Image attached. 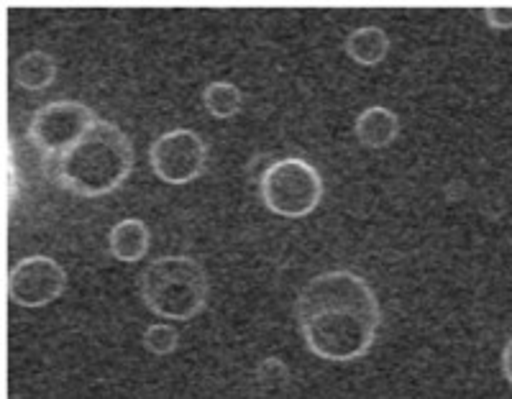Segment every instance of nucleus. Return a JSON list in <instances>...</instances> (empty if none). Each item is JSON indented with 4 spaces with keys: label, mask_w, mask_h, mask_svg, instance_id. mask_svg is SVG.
Masks as SVG:
<instances>
[{
    "label": "nucleus",
    "mask_w": 512,
    "mask_h": 399,
    "mask_svg": "<svg viewBox=\"0 0 512 399\" xmlns=\"http://www.w3.org/2000/svg\"><path fill=\"white\" fill-rule=\"evenodd\" d=\"M203 105L210 116L223 121V118L239 116L241 108H244V93H241L239 85L226 80H216L205 85L203 90Z\"/></svg>",
    "instance_id": "nucleus-12"
},
{
    "label": "nucleus",
    "mask_w": 512,
    "mask_h": 399,
    "mask_svg": "<svg viewBox=\"0 0 512 399\" xmlns=\"http://www.w3.org/2000/svg\"><path fill=\"white\" fill-rule=\"evenodd\" d=\"M502 374H505L507 384L512 387V338L502 348Z\"/></svg>",
    "instance_id": "nucleus-15"
},
{
    "label": "nucleus",
    "mask_w": 512,
    "mask_h": 399,
    "mask_svg": "<svg viewBox=\"0 0 512 399\" xmlns=\"http://www.w3.org/2000/svg\"><path fill=\"white\" fill-rule=\"evenodd\" d=\"M208 292V272L192 256H159L139 274L141 302L162 320L198 318L208 305Z\"/></svg>",
    "instance_id": "nucleus-3"
},
{
    "label": "nucleus",
    "mask_w": 512,
    "mask_h": 399,
    "mask_svg": "<svg viewBox=\"0 0 512 399\" xmlns=\"http://www.w3.org/2000/svg\"><path fill=\"white\" fill-rule=\"evenodd\" d=\"M323 177L300 157H282L269 164L259 177V197L269 213L287 220L308 218L323 200Z\"/></svg>",
    "instance_id": "nucleus-4"
},
{
    "label": "nucleus",
    "mask_w": 512,
    "mask_h": 399,
    "mask_svg": "<svg viewBox=\"0 0 512 399\" xmlns=\"http://www.w3.org/2000/svg\"><path fill=\"white\" fill-rule=\"evenodd\" d=\"M484 21L489 29L510 31L512 29V6H489L484 11Z\"/></svg>",
    "instance_id": "nucleus-14"
},
{
    "label": "nucleus",
    "mask_w": 512,
    "mask_h": 399,
    "mask_svg": "<svg viewBox=\"0 0 512 399\" xmlns=\"http://www.w3.org/2000/svg\"><path fill=\"white\" fill-rule=\"evenodd\" d=\"M344 52L361 67H374L390 54V36L379 26H359L344 41Z\"/></svg>",
    "instance_id": "nucleus-10"
},
{
    "label": "nucleus",
    "mask_w": 512,
    "mask_h": 399,
    "mask_svg": "<svg viewBox=\"0 0 512 399\" xmlns=\"http://www.w3.org/2000/svg\"><path fill=\"white\" fill-rule=\"evenodd\" d=\"M13 80L29 93H41L57 80V59L47 52H26L13 64Z\"/></svg>",
    "instance_id": "nucleus-11"
},
{
    "label": "nucleus",
    "mask_w": 512,
    "mask_h": 399,
    "mask_svg": "<svg viewBox=\"0 0 512 399\" xmlns=\"http://www.w3.org/2000/svg\"><path fill=\"white\" fill-rule=\"evenodd\" d=\"M354 133L367 149H387L400 136V116L384 105H369L356 116Z\"/></svg>",
    "instance_id": "nucleus-8"
},
{
    "label": "nucleus",
    "mask_w": 512,
    "mask_h": 399,
    "mask_svg": "<svg viewBox=\"0 0 512 399\" xmlns=\"http://www.w3.org/2000/svg\"><path fill=\"white\" fill-rule=\"evenodd\" d=\"M6 290L16 305L29 307V310L47 307L57 302L67 290V272L52 256H26L11 266Z\"/></svg>",
    "instance_id": "nucleus-7"
},
{
    "label": "nucleus",
    "mask_w": 512,
    "mask_h": 399,
    "mask_svg": "<svg viewBox=\"0 0 512 399\" xmlns=\"http://www.w3.org/2000/svg\"><path fill=\"white\" fill-rule=\"evenodd\" d=\"M134 164V144L123 128L98 118L75 149L52 162L49 172L67 192L82 200H95L116 192L134 172Z\"/></svg>",
    "instance_id": "nucleus-2"
},
{
    "label": "nucleus",
    "mask_w": 512,
    "mask_h": 399,
    "mask_svg": "<svg viewBox=\"0 0 512 399\" xmlns=\"http://www.w3.org/2000/svg\"><path fill=\"white\" fill-rule=\"evenodd\" d=\"M149 164L164 185H190L205 172L208 144L192 128H172L152 141Z\"/></svg>",
    "instance_id": "nucleus-6"
},
{
    "label": "nucleus",
    "mask_w": 512,
    "mask_h": 399,
    "mask_svg": "<svg viewBox=\"0 0 512 399\" xmlns=\"http://www.w3.org/2000/svg\"><path fill=\"white\" fill-rule=\"evenodd\" d=\"M305 348L328 364H351L367 356L382 328L377 292L351 269H331L305 284L295 300Z\"/></svg>",
    "instance_id": "nucleus-1"
},
{
    "label": "nucleus",
    "mask_w": 512,
    "mask_h": 399,
    "mask_svg": "<svg viewBox=\"0 0 512 399\" xmlns=\"http://www.w3.org/2000/svg\"><path fill=\"white\" fill-rule=\"evenodd\" d=\"M141 343L154 356H172L180 348V333L172 323H152L144 330Z\"/></svg>",
    "instance_id": "nucleus-13"
},
{
    "label": "nucleus",
    "mask_w": 512,
    "mask_h": 399,
    "mask_svg": "<svg viewBox=\"0 0 512 399\" xmlns=\"http://www.w3.org/2000/svg\"><path fill=\"white\" fill-rule=\"evenodd\" d=\"M152 233L141 218H123L108 233V251L123 264H136L149 254Z\"/></svg>",
    "instance_id": "nucleus-9"
},
{
    "label": "nucleus",
    "mask_w": 512,
    "mask_h": 399,
    "mask_svg": "<svg viewBox=\"0 0 512 399\" xmlns=\"http://www.w3.org/2000/svg\"><path fill=\"white\" fill-rule=\"evenodd\" d=\"M98 121L95 110L82 100L62 98L41 105L29 123V144L41 154L44 162H57L67 151L75 149L85 133Z\"/></svg>",
    "instance_id": "nucleus-5"
}]
</instances>
